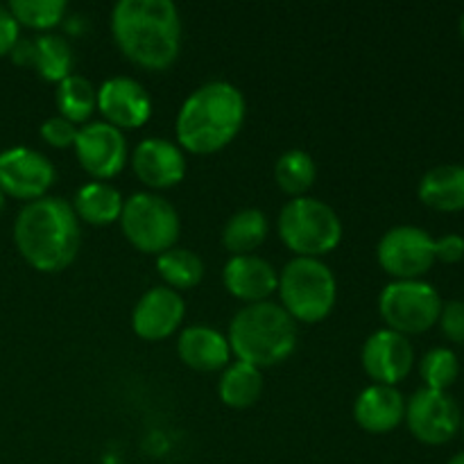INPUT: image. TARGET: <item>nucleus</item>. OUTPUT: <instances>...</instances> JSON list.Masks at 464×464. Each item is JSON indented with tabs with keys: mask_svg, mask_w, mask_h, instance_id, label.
I'll return each instance as SVG.
<instances>
[{
	"mask_svg": "<svg viewBox=\"0 0 464 464\" xmlns=\"http://www.w3.org/2000/svg\"><path fill=\"white\" fill-rule=\"evenodd\" d=\"M14 243L34 270L62 272L80 252V218L68 199L44 195L18 211L14 220Z\"/></svg>",
	"mask_w": 464,
	"mask_h": 464,
	"instance_id": "1",
	"label": "nucleus"
},
{
	"mask_svg": "<svg viewBox=\"0 0 464 464\" xmlns=\"http://www.w3.org/2000/svg\"><path fill=\"white\" fill-rule=\"evenodd\" d=\"M118 48L134 63L161 71L181 50V18L172 0H118L111 12Z\"/></svg>",
	"mask_w": 464,
	"mask_h": 464,
	"instance_id": "2",
	"label": "nucleus"
},
{
	"mask_svg": "<svg viewBox=\"0 0 464 464\" xmlns=\"http://www.w3.org/2000/svg\"><path fill=\"white\" fill-rule=\"evenodd\" d=\"M243 91L225 80L198 86L177 113V143L195 154H211L229 145L245 122Z\"/></svg>",
	"mask_w": 464,
	"mask_h": 464,
	"instance_id": "3",
	"label": "nucleus"
},
{
	"mask_svg": "<svg viewBox=\"0 0 464 464\" xmlns=\"http://www.w3.org/2000/svg\"><path fill=\"white\" fill-rule=\"evenodd\" d=\"M227 340L238 361L258 370L275 367L297 347V322L281 304L254 302L231 317Z\"/></svg>",
	"mask_w": 464,
	"mask_h": 464,
	"instance_id": "4",
	"label": "nucleus"
},
{
	"mask_svg": "<svg viewBox=\"0 0 464 464\" xmlns=\"http://www.w3.org/2000/svg\"><path fill=\"white\" fill-rule=\"evenodd\" d=\"M276 293L295 322H320L334 311L338 281L322 258L295 256L279 272Z\"/></svg>",
	"mask_w": 464,
	"mask_h": 464,
	"instance_id": "5",
	"label": "nucleus"
},
{
	"mask_svg": "<svg viewBox=\"0 0 464 464\" xmlns=\"http://www.w3.org/2000/svg\"><path fill=\"white\" fill-rule=\"evenodd\" d=\"M279 236L297 256L320 258L343 240V220L324 199L299 195L279 211Z\"/></svg>",
	"mask_w": 464,
	"mask_h": 464,
	"instance_id": "6",
	"label": "nucleus"
},
{
	"mask_svg": "<svg viewBox=\"0 0 464 464\" xmlns=\"http://www.w3.org/2000/svg\"><path fill=\"white\" fill-rule=\"evenodd\" d=\"M121 227L136 249L159 256L166 249L175 247L181 220L177 208L166 198L140 190L130 195L122 204Z\"/></svg>",
	"mask_w": 464,
	"mask_h": 464,
	"instance_id": "7",
	"label": "nucleus"
},
{
	"mask_svg": "<svg viewBox=\"0 0 464 464\" xmlns=\"http://www.w3.org/2000/svg\"><path fill=\"white\" fill-rule=\"evenodd\" d=\"M379 311L388 329L397 334H424L438 324L442 299L438 290L421 279H394L381 290Z\"/></svg>",
	"mask_w": 464,
	"mask_h": 464,
	"instance_id": "8",
	"label": "nucleus"
},
{
	"mask_svg": "<svg viewBox=\"0 0 464 464\" xmlns=\"http://www.w3.org/2000/svg\"><path fill=\"white\" fill-rule=\"evenodd\" d=\"M376 258L394 279H420L435 263V240L421 227L397 225L381 236Z\"/></svg>",
	"mask_w": 464,
	"mask_h": 464,
	"instance_id": "9",
	"label": "nucleus"
},
{
	"mask_svg": "<svg viewBox=\"0 0 464 464\" xmlns=\"http://www.w3.org/2000/svg\"><path fill=\"white\" fill-rule=\"evenodd\" d=\"M53 161L39 150L14 145L0 152V190L16 199L44 198L54 184Z\"/></svg>",
	"mask_w": 464,
	"mask_h": 464,
	"instance_id": "10",
	"label": "nucleus"
},
{
	"mask_svg": "<svg viewBox=\"0 0 464 464\" xmlns=\"http://www.w3.org/2000/svg\"><path fill=\"white\" fill-rule=\"evenodd\" d=\"M460 408L451 394L421 388L406 403V421L411 433L424 444H444L460 429Z\"/></svg>",
	"mask_w": 464,
	"mask_h": 464,
	"instance_id": "11",
	"label": "nucleus"
},
{
	"mask_svg": "<svg viewBox=\"0 0 464 464\" xmlns=\"http://www.w3.org/2000/svg\"><path fill=\"white\" fill-rule=\"evenodd\" d=\"M75 154L80 166L98 181L111 179L127 161V139L122 130L107 121L86 122L75 139Z\"/></svg>",
	"mask_w": 464,
	"mask_h": 464,
	"instance_id": "12",
	"label": "nucleus"
},
{
	"mask_svg": "<svg viewBox=\"0 0 464 464\" xmlns=\"http://www.w3.org/2000/svg\"><path fill=\"white\" fill-rule=\"evenodd\" d=\"M98 109L118 130H136L152 116V98L139 80L113 75L98 86Z\"/></svg>",
	"mask_w": 464,
	"mask_h": 464,
	"instance_id": "13",
	"label": "nucleus"
},
{
	"mask_svg": "<svg viewBox=\"0 0 464 464\" xmlns=\"http://www.w3.org/2000/svg\"><path fill=\"white\" fill-rule=\"evenodd\" d=\"M362 367L367 376L381 385H397L406 379L415 362V349H412L408 335L397 334L392 329H379L365 340L361 352Z\"/></svg>",
	"mask_w": 464,
	"mask_h": 464,
	"instance_id": "14",
	"label": "nucleus"
},
{
	"mask_svg": "<svg viewBox=\"0 0 464 464\" xmlns=\"http://www.w3.org/2000/svg\"><path fill=\"white\" fill-rule=\"evenodd\" d=\"M186 313L184 297L168 285H154L136 302L131 329L143 340H163L177 331Z\"/></svg>",
	"mask_w": 464,
	"mask_h": 464,
	"instance_id": "15",
	"label": "nucleus"
},
{
	"mask_svg": "<svg viewBox=\"0 0 464 464\" xmlns=\"http://www.w3.org/2000/svg\"><path fill=\"white\" fill-rule=\"evenodd\" d=\"M131 166L150 188H170L186 175L184 150L175 140L159 139V136H148L136 145Z\"/></svg>",
	"mask_w": 464,
	"mask_h": 464,
	"instance_id": "16",
	"label": "nucleus"
},
{
	"mask_svg": "<svg viewBox=\"0 0 464 464\" xmlns=\"http://www.w3.org/2000/svg\"><path fill=\"white\" fill-rule=\"evenodd\" d=\"M225 288L243 302H266L279 285V272L256 254H236L222 267Z\"/></svg>",
	"mask_w": 464,
	"mask_h": 464,
	"instance_id": "17",
	"label": "nucleus"
},
{
	"mask_svg": "<svg viewBox=\"0 0 464 464\" xmlns=\"http://www.w3.org/2000/svg\"><path fill=\"white\" fill-rule=\"evenodd\" d=\"M353 420L367 433H390L406 420V399L394 385L374 383L356 397Z\"/></svg>",
	"mask_w": 464,
	"mask_h": 464,
	"instance_id": "18",
	"label": "nucleus"
},
{
	"mask_svg": "<svg viewBox=\"0 0 464 464\" xmlns=\"http://www.w3.org/2000/svg\"><path fill=\"white\" fill-rule=\"evenodd\" d=\"M177 353L190 370L216 372L229 365L231 347L227 335L208 324L186 326L177 338Z\"/></svg>",
	"mask_w": 464,
	"mask_h": 464,
	"instance_id": "19",
	"label": "nucleus"
},
{
	"mask_svg": "<svg viewBox=\"0 0 464 464\" xmlns=\"http://www.w3.org/2000/svg\"><path fill=\"white\" fill-rule=\"evenodd\" d=\"M420 199L438 211H460L464 208V166L442 163L421 177Z\"/></svg>",
	"mask_w": 464,
	"mask_h": 464,
	"instance_id": "20",
	"label": "nucleus"
},
{
	"mask_svg": "<svg viewBox=\"0 0 464 464\" xmlns=\"http://www.w3.org/2000/svg\"><path fill=\"white\" fill-rule=\"evenodd\" d=\"M122 204L125 199H122L121 190L107 181H89V184L80 186L72 198V208H75L77 218L89 225H111V222L121 220Z\"/></svg>",
	"mask_w": 464,
	"mask_h": 464,
	"instance_id": "21",
	"label": "nucleus"
},
{
	"mask_svg": "<svg viewBox=\"0 0 464 464\" xmlns=\"http://www.w3.org/2000/svg\"><path fill=\"white\" fill-rule=\"evenodd\" d=\"M263 370L249 365V362L236 361L225 367L218 383V394L222 403L229 408H249L261 399L263 394Z\"/></svg>",
	"mask_w": 464,
	"mask_h": 464,
	"instance_id": "22",
	"label": "nucleus"
},
{
	"mask_svg": "<svg viewBox=\"0 0 464 464\" xmlns=\"http://www.w3.org/2000/svg\"><path fill=\"white\" fill-rule=\"evenodd\" d=\"M267 236V218L261 208H240L222 229V245L231 254H252Z\"/></svg>",
	"mask_w": 464,
	"mask_h": 464,
	"instance_id": "23",
	"label": "nucleus"
},
{
	"mask_svg": "<svg viewBox=\"0 0 464 464\" xmlns=\"http://www.w3.org/2000/svg\"><path fill=\"white\" fill-rule=\"evenodd\" d=\"M157 270L172 290H188L204 276V261L199 254L186 247H170L157 256Z\"/></svg>",
	"mask_w": 464,
	"mask_h": 464,
	"instance_id": "24",
	"label": "nucleus"
},
{
	"mask_svg": "<svg viewBox=\"0 0 464 464\" xmlns=\"http://www.w3.org/2000/svg\"><path fill=\"white\" fill-rule=\"evenodd\" d=\"M317 177L315 159L302 148H290L276 159L275 163V179L284 193L299 198L313 186Z\"/></svg>",
	"mask_w": 464,
	"mask_h": 464,
	"instance_id": "25",
	"label": "nucleus"
},
{
	"mask_svg": "<svg viewBox=\"0 0 464 464\" xmlns=\"http://www.w3.org/2000/svg\"><path fill=\"white\" fill-rule=\"evenodd\" d=\"M54 98H57L59 116L68 118L75 125L84 122L98 107V89L84 75H75V72L59 82Z\"/></svg>",
	"mask_w": 464,
	"mask_h": 464,
	"instance_id": "26",
	"label": "nucleus"
},
{
	"mask_svg": "<svg viewBox=\"0 0 464 464\" xmlns=\"http://www.w3.org/2000/svg\"><path fill=\"white\" fill-rule=\"evenodd\" d=\"M34 71L48 82H62L72 71V48L66 36L41 34L34 39Z\"/></svg>",
	"mask_w": 464,
	"mask_h": 464,
	"instance_id": "27",
	"label": "nucleus"
},
{
	"mask_svg": "<svg viewBox=\"0 0 464 464\" xmlns=\"http://www.w3.org/2000/svg\"><path fill=\"white\" fill-rule=\"evenodd\" d=\"M7 7L18 21V25L50 30L62 21L68 5L66 0H12Z\"/></svg>",
	"mask_w": 464,
	"mask_h": 464,
	"instance_id": "28",
	"label": "nucleus"
},
{
	"mask_svg": "<svg viewBox=\"0 0 464 464\" xmlns=\"http://www.w3.org/2000/svg\"><path fill=\"white\" fill-rule=\"evenodd\" d=\"M458 356L447 347H435L430 352L424 353L420 362V374L424 379L426 388L430 390H442L447 392V388H451L458 379Z\"/></svg>",
	"mask_w": 464,
	"mask_h": 464,
	"instance_id": "29",
	"label": "nucleus"
},
{
	"mask_svg": "<svg viewBox=\"0 0 464 464\" xmlns=\"http://www.w3.org/2000/svg\"><path fill=\"white\" fill-rule=\"evenodd\" d=\"M77 131H80V127L75 122L63 116H53L41 125V139L53 148H71V145H75Z\"/></svg>",
	"mask_w": 464,
	"mask_h": 464,
	"instance_id": "30",
	"label": "nucleus"
},
{
	"mask_svg": "<svg viewBox=\"0 0 464 464\" xmlns=\"http://www.w3.org/2000/svg\"><path fill=\"white\" fill-rule=\"evenodd\" d=\"M438 322L442 326V334L451 343L464 344V302L453 299V302L442 304V313H440Z\"/></svg>",
	"mask_w": 464,
	"mask_h": 464,
	"instance_id": "31",
	"label": "nucleus"
},
{
	"mask_svg": "<svg viewBox=\"0 0 464 464\" xmlns=\"http://www.w3.org/2000/svg\"><path fill=\"white\" fill-rule=\"evenodd\" d=\"M18 39H21V25L14 18V14L9 12V7L0 5V57L12 53Z\"/></svg>",
	"mask_w": 464,
	"mask_h": 464,
	"instance_id": "32",
	"label": "nucleus"
},
{
	"mask_svg": "<svg viewBox=\"0 0 464 464\" xmlns=\"http://www.w3.org/2000/svg\"><path fill=\"white\" fill-rule=\"evenodd\" d=\"M464 258V238L458 234H447L435 240V261L458 263Z\"/></svg>",
	"mask_w": 464,
	"mask_h": 464,
	"instance_id": "33",
	"label": "nucleus"
},
{
	"mask_svg": "<svg viewBox=\"0 0 464 464\" xmlns=\"http://www.w3.org/2000/svg\"><path fill=\"white\" fill-rule=\"evenodd\" d=\"M34 39H18L16 45L12 48L9 57H12L14 63L25 68H34Z\"/></svg>",
	"mask_w": 464,
	"mask_h": 464,
	"instance_id": "34",
	"label": "nucleus"
},
{
	"mask_svg": "<svg viewBox=\"0 0 464 464\" xmlns=\"http://www.w3.org/2000/svg\"><path fill=\"white\" fill-rule=\"evenodd\" d=\"M449 464H464V451L458 453V456H453L451 460H449Z\"/></svg>",
	"mask_w": 464,
	"mask_h": 464,
	"instance_id": "35",
	"label": "nucleus"
},
{
	"mask_svg": "<svg viewBox=\"0 0 464 464\" xmlns=\"http://www.w3.org/2000/svg\"><path fill=\"white\" fill-rule=\"evenodd\" d=\"M5 198H7V195H5L3 190H0V213L5 211Z\"/></svg>",
	"mask_w": 464,
	"mask_h": 464,
	"instance_id": "36",
	"label": "nucleus"
},
{
	"mask_svg": "<svg viewBox=\"0 0 464 464\" xmlns=\"http://www.w3.org/2000/svg\"><path fill=\"white\" fill-rule=\"evenodd\" d=\"M460 32H462V36H464V14H462V18H460Z\"/></svg>",
	"mask_w": 464,
	"mask_h": 464,
	"instance_id": "37",
	"label": "nucleus"
},
{
	"mask_svg": "<svg viewBox=\"0 0 464 464\" xmlns=\"http://www.w3.org/2000/svg\"><path fill=\"white\" fill-rule=\"evenodd\" d=\"M460 429H462V435H464V415H462V420H460Z\"/></svg>",
	"mask_w": 464,
	"mask_h": 464,
	"instance_id": "38",
	"label": "nucleus"
}]
</instances>
